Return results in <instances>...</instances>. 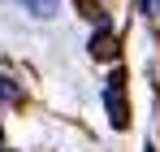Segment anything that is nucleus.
<instances>
[{
	"label": "nucleus",
	"instance_id": "3",
	"mask_svg": "<svg viewBox=\"0 0 160 152\" xmlns=\"http://www.w3.org/2000/svg\"><path fill=\"white\" fill-rule=\"evenodd\" d=\"M22 4H26V9H35V13H43V18L56 9V0H22Z\"/></svg>",
	"mask_w": 160,
	"mask_h": 152
},
{
	"label": "nucleus",
	"instance_id": "4",
	"mask_svg": "<svg viewBox=\"0 0 160 152\" xmlns=\"http://www.w3.org/2000/svg\"><path fill=\"white\" fill-rule=\"evenodd\" d=\"M0 100H18V91H13V87H9L4 78H0Z\"/></svg>",
	"mask_w": 160,
	"mask_h": 152
},
{
	"label": "nucleus",
	"instance_id": "5",
	"mask_svg": "<svg viewBox=\"0 0 160 152\" xmlns=\"http://www.w3.org/2000/svg\"><path fill=\"white\" fill-rule=\"evenodd\" d=\"M156 13H160V0H156Z\"/></svg>",
	"mask_w": 160,
	"mask_h": 152
},
{
	"label": "nucleus",
	"instance_id": "2",
	"mask_svg": "<svg viewBox=\"0 0 160 152\" xmlns=\"http://www.w3.org/2000/svg\"><path fill=\"white\" fill-rule=\"evenodd\" d=\"M91 52H95V57H112V52H117V39H112V35H95V39H91Z\"/></svg>",
	"mask_w": 160,
	"mask_h": 152
},
{
	"label": "nucleus",
	"instance_id": "1",
	"mask_svg": "<svg viewBox=\"0 0 160 152\" xmlns=\"http://www.w3.org/2000/svg\"><path fill=\"white\" fill-rule=\"evenodd\" d=\"M104 104H108V113H112V122H117V126H126V122H130V113H126V100H121V78H112V83H108Z\"/></svg>",
	"mask_w": 160,
	"mask_h": 152
}]
</instances>
